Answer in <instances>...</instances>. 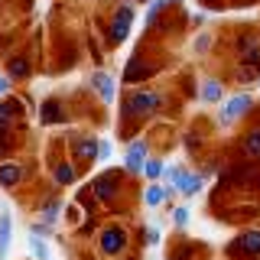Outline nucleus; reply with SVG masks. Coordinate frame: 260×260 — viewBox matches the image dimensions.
Returning a JSON list of instances; mask_svg holds the SVG:
<instances>
[{"label":"nucleus","instance_id":"39448f33","mask_svg":"<svg viewBox=\"0 0 260 260\" xmlns=\"http://www.w3.org/2000/svg\"><path fill=\"white\" fill-rule=\"evenodd\" d=\"M98 137H91V134H75L69 140V156H72V162L78 166V173L85 176L88 169H91V162H98Z\"/></svg>","mask_w":260,"mask_h":260},{"label":"nucleus","instance_id":"a211bd4d","mask_svg":"<svg viewBox=\"0 0 260 260\" xmlns=\"http://www.w3.org/2000/svg\"><path fill=\"white\" fill-rule=\"evenodd\" d=\"M88 85L94 88V94L101 98L104 104H111L114 98H117V85H114V75H108V72H101V69H98L94 75H91V81H88Z\"/></svg>","mask_w":260,"mask_h":260},{"label":"nucleus","instance_id":"0eeeda50","mask_svg":"<svg viewBox=\"0 0 260 260\" xmlns=\"http://www.w3.org/2000/svg\"><path fill=\"white\" fill-rule=\"evenodd\" d=\"M49 179H52L55 189H69V185H75L81 179V173L72 162V156H52L49 159Z\"/></svg>","mask_w":260,"mask_h":260},{"label":"nucleus","instance_id":"20e7f679","mask_svg":"<svg viewBox=\"0 0 260 260\" xmlns=\"http://www.w3.org/2000/svg\"><path fill=\"white\" fill-rule=\"evenodd\" d=\"M224 260H260V228H244L224 244Z\"/></svg>","mask_w":260,"mask_h":260},{"label":"nucleus","instance_id":"ddd939ff","mask_svg":"<svg viewBox=\"0 0 260 260\" xmlns=\"http://www.w3.org/2000/svg\"><path fill=\"white\" fill-rule=\"evenodd\" d=\"M173 189H176V195H182V199H195V195L205 189V176L192 173V169H185V166H179V173L173 179Z\"/></svg>","mask_w":260,"mask_h":260},{"label":"nucleus","instance_id":"bb28decb","mask_svg":"<svg viewBox=\"0 0 260 260\" xmlns=\"http://www.w3.org/2000/svg\"><path fill=\"white\" fill-rule=\"evenodd\" d=\"M169 211H173V224H176V231H185L192 221V211L189 205H169Z\"/></svg>","mask_w":260,"mask_h":260},{"label":"nucleus","instance_id":"4468645a","mask_svg":"<svg viewBox=\"0 0 260 260\" xmlns=\"http://www.w3.org/2000/svg\"><path fill=\"white\" fill-rule=\"evenodd\" d=\"M153 75H156V62L143 59V52H137L134 59L127 62V69H124V81H127V85H140V81L153 78Z\"/></svg>","mask_w":260,"mask_h":260},{"label":"nucleus","instance_id":"423d86ee","mask_svg":"<svg viewBox=\"0 0 260 260\" xmlns=\"http://www.w3.org/2000/svg\"><path fill=\"white\" fill-rule=\"evenodd\" d=\"M166 260H208V247L202 241H192L185 234H176L166 250Z\"/></svg>","mask_w":260,"mask_h":260},{"label":"nucleus","instance_id":"2f4dec72","mask_svg":"<svg viewBox=\"0 0 260 260\" xmlns=\"http://www.w3.org/2000/svg\"><path fill=\"white\" fill-rule=\"evenodd\" d=\"M120 260H137V257H120Z\"/></svg>","mask_w":260,"mask_h":260},{"label":"nucleus","instance_id":"cd10ccee","mask_svg":"<svg viewBox=\"0 0 260 260\" xmlns=\"http://www.w3.org/2000/svg\"><path fill=\"white\" fill-rule=\"evenodd\" d=\"M29 234H39V238H52V224L43 221V218H36V221H29Z\"/></svg>","mask_w":260,"mask_h":260},{"label":"nucleus","instance_id":"4be33fe9","mask_svg":"<svg viewBox=\"0 0 260 260\" xmlns=\"http://www.w3.org/2000/svg\"><path fill=\"white\" fill-rule=\"evenodd\" d=\"M199 98H202L205 104H218V101H224V85H221L218 78H205V81H202Z\"/></svg>","mask_w":260,"mask_h":260},{"label":"nucleus","instance_id":"a878e982","mask_svg":"<svg viewBox=\"0 0 260 260\" xmlns=\"http://www.w3.org/2000/svg\"><path fill=\"white\" fill-rule=\"evenodd\" d=\"M137 234H140L137 241H140L143 247H156V244L162 241V231H159V228H153V224H143V228H137Z\"/></svg>","mask_w":260,"mask_h":260},{"label":"nucleus","instance_id":"c756f323","mask_svg":"<svg viewBox=\"0 0 260 260\" xmlns=\"http://www.w3.org/2000/svg\"><path fill=\"white\" fill-rule=\"evenodd\" d=\"M10 88H13V78L10 75H0V98L10 94Z\"/></svg>","mask_w":260,"mask_h":260},{"label":"nucleus","instance_id":"6ab92c4d","mask_svg":"<svg viewBox=\"0 0 260 260\" xmlns=\"http://www.w3.org/2000/svg\"><path fill=\"white\" fill-rule=\"evenodd\" d=\"M7 75H10L13 81H26L32 75V62H29V55L26 52H16L7 59Z\"/></svg>","mask_w":260,"mask_h":260},{"label":"nucleus","instance_id":"f3484780","mask_svg":"<svg viewBox=\"0 0 260 260\" xmlns=\"http://www.w3.org/2000/svg\"><path fill=\"white\" fill-rule=\"evenodd\" d=\"M62 215H65V202H62V199H59V195H55V192L36 202V218H43V221L55 224V221H59Z\"/></svg>","mask_w":260,"mask_h":260},{"label":"nucleus","instance_id":"9b49d317","mask_svg":"<svg viewBox=\"0 0 260 260\" xmlns=\"http://www.w3.org/2000/svg\"><path fill=\"white\" fill-rule=\"evenodd\" d=\"M250 108H254V98H250V94H234V98H228V101L221 104V111H218V124H221V127L238 124L244 114H250Z\"/></svg>","mask_w":260,"mask_h":260},{"label":"nucleus","instance_id":"1a4fd4ad","mask_svg":"<svg viewBox=\"0 0 260 260\" xmlns=\"http://www.w3.org/2000/svg\"><path fill=\"white\" fill-rule=\"evenodd\" d=\"M130 26H134V7L120 4L111 16V26H108V46H120L130 36Z\"/></svg>","mask_w":260,"mask_h":260},{"label":"nucleus","instance_id":"f257e3e1","mask_svg":"<svg viewBox=\"0 0 260 260\" xmlns=\"http://www.w3.org/2000/svg\"><path fill=\"white\" fill-rule=\"evenodd\" d=\"M162 108V94L159 91H150V88H137V91H130L124 98V104H120V137L130 143L137 134V124H143L146 117H153Z\"/></svg>","mask_w":260,"mask_h":260},{"label":"nucleus","instance_id":"412c9836","mask_svg":"<svg viewBox=\"0 0 260 260\" xmlns=\"http://www.w3.org/2000/svg\"><path fill=\"white\" fill-rule=\"evenodd\" d=\"M10 241H13V215L0 211V260H7V254H10Z\"/></svg>","mask_w":260,"mask_h":260},{"label":"nucleus","instance_id":"5701e85b","mask_svg":"<svg viewBox=\"0 0 260 260\" xmlns=\"http://www.w3.org/2000/svg\"><path fill=\"white\" fill-rule=\"evenodd\" d=\"M16 146H20V140H16L13 127L10 124H0V159H10L16 153Z\"/></svg>","mask_w":260,"mask_h":260},{"label":"nucleus","instance_id":"dca6fc26","mask_svg":"<svg viewBox=\"0 0 260 260\" xmlns=\"http://www.w3.org/2000/svg\"><path fill=\"white\" fill-rule=\"evenodd\" d=\"M23 114H26V104H23V98H13V94H4L0 98V124H20Z\"/></svg>","mask_w":260,"mask_h":260},{"label":"nucleus","instance_id":"7c9ffc66","mask_svg":"<svg viewBox=\"0 0 260 260\" xmlns=\"http://www.w3.org/2000/svg\"><path fill=\"white\" fill-rule=\"evenodd\" d=\"M202 4H208V7H215V4H218V0H202Z\"/></svg>","mask_w":260,"mask_h":260},{"label":"nucleus","instance_id":"f8f14e48","mask_svg":"<svg viewBox=\"0 0 260 260\" xmlns=\"http://www.w3.org/2000/svg\"><path fill=\"white\" fill-rule=\"evenodd\" d=\"M39 120H43L46 127H59V124H69L72 120V111L59 94H52V98H46V101L39 104Z\"/></svg>","mask_w":260,"mask_h":260},{"label":"nucleus","instance_id":"2eb2a0df","mask_svg":"<svg viewBox=\"0 0 260 260\" xmlns=\"http://www.w3.org/2000/svg\"><path fill=\"white\" fill-rule=\"evenodd\" d=\"M173 195H176L173 185H166V182H146L143 205L146 208H162V205H169V202H173Z\"/></svg>","mask_w":260,"mask_h":260},{"label":"nucleus","instance_id":"aec40b11","mask_svg":"<svg viewBox=\"0 0 260 260\" xmlns=\"http://www.w3.org/2000/svg\"><path fill=\"white\" fill-rule=\"evenodd\" d=\"M241 156L260 162V127H250L247 134L241 137Z\"/></svg>","mask_w":260,"mask_h":260},{"label":"nucleus","instance_id":"6e6552de","mask_svg":"<svg viewBox=\"0 0 260 260\" xmlns=\"http://www.w3.org/2000/svg\"><path fill=\"white\" fill-rule=\"evenodd\" d=\"M29 179V166L23 159H0V189L16 192L23 189Z\"/></svg>","mask_w":260,"mask_h":260},{"label":"nucleus","instance_id":"9d476101","mask_svg":"<svg viewBox=\"0 0 260 260\" xmlns=\"http://www.w3.org/2000/svg\"><path fill=\"white\" fill-rule=\"evenodd\" d=\"M146 159H150V140L146 137H134L127 143V153H124V169L130 176H143Z\"/></svg>","mask_w":260,"mask_h":260},{"label":"nucleus","instance_id":"c85d7f7f","mask_svg":"<svg viewBox=\"0 0 260 260\" xmlns=\"http://www.w3.org/2000/svg\"><path fill=\"white\" fill-rule=\"evenodd\" d=\"M98 159H104V162L111 159V140H101V143H98Z\"/></svg>","mask_w":260,"mask_h":260},{"label":"nucleus","instance_id":"7ed1b4c3","mask_svg":"<svg viewBox=\"0 0 260 260\" xmlns=\"http://www.w3.org/2000/svg\"><path fill=\"white\" fill-rule=\"evenodd\" d=\"M130 244H134V234H130V228L124 221H101L94 234V250L101 260H120L127 257Z\"/></svg>","mask_w":260,"mask_h":260},{"label":"nucleus","instance_id":"b1692460","mask_svg":"<svg viewBox=\"0 0 260 260\" xmlns=\"http://www.w3.org/2000/svg\"><path fill=\"white\" fill-rule=\"evenodd\" d=\"M26 250L32 254V260H52V250H49L46 238H39V234H26Z\"/></svg>","mask_w":260,"mask_h":260},{"label":"nucleus","instance_id":"393cba45","mask_svg":"<svg viewBox=\"0 0 260 260\" xmlns=\"http://www.w3.org/2000/svg\"><path fill=\"white\" fill-rule=\"evenodd\" d=\"M162 173H166V162H162L159 156H150V159H146V166H143V179H146V182H159Z\"/></svg>","mask_w":260,"mask_h":260},{"label":"nucleus","instance_id":"f03ea898","mask_svg":"<svg viewBox=\"0 0 260 260\" xmlns=\"http://www.w3.org/2000/svg\"><path fill=\"white\" fill-rule=\"evenodd\" d=\"M130 173L124 166L120 169H101V173H94L91 176V182H88V189H91L94 195V202L101 208H111V211H117L120 205H124V199H127V189H130Z\"/></svg>","mask_w":260,"mask_h":260}]
</instances>
